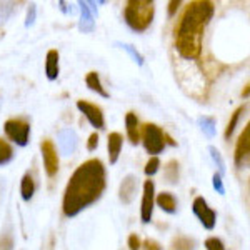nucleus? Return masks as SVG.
<instances>
[{"label": "nucleus", "instance_id": "nucleus-10", "mask_svg": "<svg viewBox=\"0 0 250 250\" xmlns=\"http://www.w3.org/2000/svg\"><path fill=\"white\" fill-rule=\"evenodd\" d=\"M137 177L135 175H127L122 180L119 187V199L120 202L124 205H130L134 202L135 195H137V188H139V182H137Z\"/></svg>", "mask_w": 250, "mask_h": 250}, {"label": "nucleus", "instance_id": "nucleus-5", "mask_svg": "<svg viewBox=\"0 0 250 250\" xmlns=\"http://www.w3.org/2000/svg\"><path fill=\"white\" fill-rule=\"evenodd\" d=\"M3 132L7 139L17 144L19 147H25L30 139V124L23 119H9L3 124Z\"/></svg>", "mask_w": 250, "mask_h": 250}, {"label": "nucleus", "instance_id": "nucleus-27", "mask_svg": "<svg viewBox=\"0 0 250 250\" xmlns=\"http://www.w3.org/2000/svg\"><path fill=\"white\" fill-rule=\"evenodd\" d=\"M127 245H128V250H140L142 249V240L137 233H130L127 239Z\"/></svg>", "mask_w": 250, "mask_h": 250}, {"label": "nucleus", "instance_id": "nucleus-2", "mask_svg": "<svg viewBox=\"0 0 250 250\" xmlns=\"http://www.w3.org/2000/svg\"><path fill=\"white\" fill-rule=\"evenodd\" d=\"M215 14V5L208 0H193L184 9L173 30L175 50L184 60H197L202 55L204 32Z\"/></svg>", "mask_w": 250, "mask_h": 250}, {"label": "nucleus", "instance_id": "nucleus-34", "mask_svg": "<svg viewBox=\"0 0 250 250\" xmlns=\"http://www.w3.org/2000/svg\"><path fill=\"white\" fill-rule=\"evenodd\" d=\"M164 142H165V145H167V144H168V145H177V142L172 139L170 135L167 134V132H164Z\"/></svg>", "mask_w": 250, "mask_h": 250}, {"label": "nucleus", "instance_id": "nucleus-28", "mask_svg": "<svg viewBox=\"0 0 250 250\" xmlns=\"http://www.w3.org/2000/svg\"><path fill=\"white\" fill-rule=\"evenodd\" d=\"M212 182H213V188H215V190L219 192L220 195H224V193H225V187H224V182H222V175H219V173H213Z\"/></svg>", "mask_w": 250, "mask_h": 250}, {"label": "nucleus", "instance_id": "nucleus-1", "mask_svg": "<svg viewBox=\"0 0 250 250\" xmlns=\"http://www.w3.org/2000/svg\"><path fill=\"white\" fill-rule=\"evenodd\" d=\"M107 187L105 165L100 159L80 164L72 173L63 190L62 212L65 217H77L80 212L99 202Z\"/></svg>", "mask_w": 250, "mask_h": 250}, {"label": "nucleus", "instance_id": "nucleus-11", "mask_svg": "<svg viewBox=\"0 0 250 250\" xmlns=\"http://www.w3.org/2000/svg\"><path fill=\"white\" fill-rule=\"evenodd\" d=\"M124 145V137L119 132H110L107 137V150H108V162L110 165H115L120 157Z\"/></svg>", "mask_w": 250, "mask_h": 250}, {"label": "nucleus", "instance_id": "nucleus-17", "mask_svg": "<svg viewBox=\"0 0 250 250\" xmlns=\"http://www.w3.org/2000/svg\"><path fill=\"white\" fill-rule=\"evenodd\" d=\"M34 193H35V180H34V177L27 172L25 175L22 177V180H20V195H22V199L25 200V202H30Z\"/></svg>", "mask_w": 250, "mask_h": 250}, {"label": "nucleus", "instance_id": "nucleus-25", "mask_svg": "<svg viewBox=\"0 0 250 250\" xmlns=\"http://www.w3.org/2000/svg\"><path fill=\"white\" fill-rule=\"evenodd\" d=\"M208 152H210V155H212V159H213V162L217 164V167H219V175H222V173L225 172V162H224V159H222V154L219 150H217L215 147H208Z\"/></svg>", "mask_w": 250, "mask_h": 250}, {"label": "nucleus", "instance_id": "nucleus-24", "mask_svg": "<svg viewBox=\"0 0 250 250\" xmlns=\"http://www.w3.org/2000/svg\"><path fill=\"white\" fill-rule=\"evenodd\" d=\"M200 125H202V130L205 134L208 137H213V134H215V119H212V117H202L200 119Z\"/></svg>", "mask_w": 250, "mask_h": 250}, {"label": "nucleus", "instance_id": "nucleus-31", "mask_svg": "<svg viewBox=\"0 0 250 250\" xmlns=\"http://www.w3.org/2000/svg\"><path fill=\"white\" fill-rule=\"evenodd\" d=\"M124 48H125V50H128V54H130L132 57L135 59V62H139V65H142V63H144V57L135 50L134 47H132V45H124Z\"/></svg>", "mask_w": 250, "mask_h": 250}, {"label": "nucleus", "instance_id": "nucleus-12", "mask_svg": "<svg viewBox=\"0 0 250 250\" xmlns=\"http://www.w3.org/2000/svg\"><path fill=\"white\" fill-rule=\"evenodd\" d=\"M125 130H127V137L132 145L140 142V122L134 112H128L125 115Z\"/></svg>", "mask_w": 250, "mask_h": 250}, {"label": "nucleus", "instance_id": "nucleus-15", "mask_svg": "<svg viewBox=\"0 0 250 250\" xmlns=\"http://www.w3.org/2000/svg\"><path fill=\"white\" fill-rule=\"evenodd\" d=\"M155 204L167 213H175L177 212V200L170 192H162L155 197Z\"/></svg>", "mask_w": 250, "mask_h": 250}, {"label": "nucleus", "instance_id": "nucleus-23", "mask_svg": "<svg viewBox=\"0 0 250 250\" xmlns=\"http://www.w3.org/2000/svg\"><path fill=\"white\" fill-rule=\"evenodd\" d=\"M159 168H160L159 157H150V159L147 160V164H145L144 172H145V175H147V177H152V175H155V173L159 172Z\"/></svg>", "mask_w": 250, "mask_h": 250}, {"label": "nucleus", "instance_id": "nucleus-29", "mask_svg": "<svg viewBox=\"0 0 250 250\" xmlns=\"http://www.w3.org/2000/svg\"><path fill=\"white\" fill-rule=\"evenodd\" d=\"M97 147H99V134L94 132V134H90V137H88V140H87V150L94 152Z\"/></svg>", "mask_w": 250, "mask_h": 250}, {"label": "nucleus", "instance_id": "nucleus-4", "mask_svg": "<svg viewBox=\"0 0 250 250\" xmlns=\"http://www.w3.org/2000/svg\"><path fill=\"white\" fill-rule=\"evenodd\" d=\"M140 142L144 144L147 154L157 157L159 154H162L165 148L164 130L157 124H144L140 127Z\"/></svg>", "mask_w": 250, "mask_h": 250}, {"label": "nucleus", "instance_id": "nucleus-21", "mask_svg": "<svg viewBox=\"0 0 250 250\" xmlns=\"http://www.w3.org/2000/svg\"><path fill=\"white\" fill-rule=\"evenodd\" d=\"M170 250H195V242L185 235H179L172 240Z\"/></svg>", "mask_w": 250, "mask_h": 250}, {"label": "nucleus", "instance_id": "nucleus-8", "mask_svg": "<svg viewBox=\"0 0 250 250\" xmlns=\"http://www.w3.org/2000/svg\"><path fill=\"white\" fill-rule=\"evenodd\" d=\"M155 205V184L154 180H145L144 192H142V204H140V220L148 224L154 215Z\"/></svg>", "mask_w": 250, "mask_h": 250}, {"label": "nucleus", "instance_id": "nucleus-9", "mask_svg": "<svg viewBox=\"0 0 250 250\" xmlns=\"http://www.w3.org/2000/svg\"><path fill=\"white\" fill-rule=\"evenodd\" d=\"M77 108L85 115V119L90 122L92 127L99 128V130L105 128V117H104V110L99 105L87 102V100H77Z\"/></svg>", "mask_w": 250, "mask_h": 250}, {"label": "nucleus", "instance_id": "nucleus-7", "mask_svg": "<svg viewBox=\"0 0 250 250\" xmlns=\"http://www.w3.org/2000/svg\"><path fill=\"white\" fill-rule=\"evenodd\" d=\"M249 155H250V125L247 124L242 130L237 140L235 150H233V164L237 168L247 167L249 165Z\"/></svg>", "mask_w": 250, "mask_h": 250}, {"label": "nucleus", "instance_id": "nucleus-18", "mask_svg": "<svg viewBox=\"0 0 250 250\" xmlns=\"http://www.w3.org/2000/svg\"><path fill=\"white\" fill-rule=\"evenodd\" d=\"M180 165L179 162H177L175 159L168 160L167 165L164 167V177L165 180H167L168 184H177L179 182V170H180Z\"/></svg>", "mask_w": 250, "mask_h": 250}, {"label": "nucleus", "instance_id": "nucleus-16", "mask_svg": "<svg viewBox=\"0 0 250 250\" xmlns=\"http://www.w3.org/2000/svg\"><path fill=\"white\" fill-rule=\"evenodd\" d=\"M82 7V19H80V30L82 32H92L95 27V17H94V10H90L87 2H80L79 3Z\"/></svg>", "mask_w": 250, "mask_h": 250}, {"label": "nucleus", "instance_id": "nucleus-20", "mask_svg": "<svg viewBox=\"0 0 250 250\" xmlns=\"http://www.w3.org/2000/svg\"><path fill=\"white\" fill-rule=\"evenodd\" d=\"M199 220H200V224L204 225V229H207V230H213V229H215V224H217V213L213 208L207 207L199 215Z\"/></svg>", "mask_w": 250, "mask_h": 250}, {"label": "nucleus", "instance_id": "nucleus-13", "mask_svg": "<svg viewBox=\"0 0 250 250\" xmlns=\"http://www.w3.org/2000/svg\"><path fill=\"white\" fill-rule=\"evenodd\" d=\"M59 60L60 55L55 48L47 52V57H45V75L48 80H57L59 77V72H60V65H59Z\"/></svg>", "mask_w": 250, "mask_h": 250}, {"label": "nucleus", "instance_id": "nucleus-3", "mask_svg": "<svg viewBox=\"0 0 250 250\" xmlns=\"http://www.w3.org/2000/svg\"><path fill=\"white\" fill-rule=\"evenodd\" d=\"M155 3L152 0H128L124 7V20L134 32H145L154 22Z\"/></svg>", "mask_w": 250, "mask_h": 250}, {"label": "nucleus", "instance_id": "nucleus-33", "mask_svg": "<svg viewBox=\"0 0 250 250\" xmlns=\"http://www.w3.org/2000/svg\"><path fill=\"white\" fill-rule=\"evenodd\" d=\"M34 19H35V5H30V10H29V14H27L25 25H32V23H34Z\"/></svg>", "mask_w": 250, "mask_h": 250}, {"label": "nucleus", "instance_id": "nucleus-30", "mask_svg": "<svg viewBox=\"0 0 250 250\" xmlns=\"http://www.w3.org/2000/svg\"><path fill=\"white\" fill-rule=\"evenodd\" d=\"M142 247H144V250H162V245H160L159 242L154 240V239H147V240H144Z\"/></svg>", "mask_w": 250, "mask_h": 250}, {"label": "nucleus", "instance_id": "nucleus-32", "mask_svg": "<svg viewBox=\"0 0 250 250\" xmlns=\"http://www.w3.org/2000/svg\"><path fill=\"white\" fill-rule=\"evenodd\" d=\"M180 5H182L180 0H172V2H168V17H173V15L177 14V10L180 9Z\"/></svg>", "mask_w": 250, "mask_h": 250}, {"label": "nucleus", "instance_id": "nucleus-22", "mask_svg": "<svg viewBox=\"0 0 250 250\" xmlns=\"http://www.w3.org/2000/svg\"><path fill=\"white\" fill-rule=\"evenodd\" d=\"M12 159H14V148H12V145L7 140L0 139V165L9 164Z\"/></svg>", "mask_w": 250, "mask_h": 250}, {"label": "nucleus", "instance_id": "nucleus-19", "mask_svg": "<svg viewBox=\"0 0 250 250\" xmlns=\"http://www.w3.org/2000/svg\"><path fill=\"white\" fill-rule=\"evenodd\" d=\"M247 110V105H240L239 108H237L235 112L232 114L230 117V120H229V124H227V127H225V132H224V137L225 139H230L232 134L235 132V128H237V124H239V120H240V115L244 114V112Z\"/></svg>", "mask_w": 250, "mask_h": 250}, {"label": "nucleus", "instance_id": "nucleus-6", "mask_svg": "<svg viewBox=\"0 0 250 250\" xmlns=\"http://www.w3.org/2000/svg\"><path fill=\"white\" fill-rule=\"evenodd\" d=\"M40 152H42L43 168L48 177H55L59 172V154L57 147L50 139H43L40 142Z\"/></svg>", "mask_w": 250, "mask_h": 250}, {"label": "nucleus", "instance_id": "nucleus-35", "mask_svg": "<svg viewBox=\"0 0 250 250\" xmlns=\"http://www.w3.org/2000/svg\"><path fill=\"white\" fill-rule=\"evenodd\" d=\"M242 97H244V99H249V83H245L244 90H242Z\"/></svg>", "mask_w": 250, "mask_h": 250}, {"label": "nucleus", "instance_id": "nucleus-14", "mask_svg": "<svg viewBox=\"0 0 250 250\" xmlns=\"http://www.w3.org/2000/svg\"><path fill=\"white\" fill-rule=\"evenodd\" d=\"M85 83L92 92L99 94L100 97H104V99H108V97H110L108 95V92L102 85V80H100L99 72H88V74L85 75Z\"/></svg>", "mask_w": 250, "mask_h": 250}, {"label": "nucleus", "instance_id": "nucleus-26", "mask_svg": "<svg viewBox=\"0 0 250 250\" xmlns=\"http://www.w3.org/2000/svg\"><path fill=\"white\" fill-rule=\"evenodd\" d=\"M205 249L207 250H225V245H224V242L220 239H217V237H208V239L205 240Z\"/></svg>", "mask_w": 250, "mask_h": 250}]
</instances>
